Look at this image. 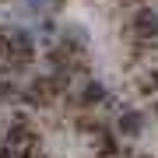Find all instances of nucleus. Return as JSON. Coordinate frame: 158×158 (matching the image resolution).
Wrapping results in <instances>:
<instances>
[{
    "mask_svg": "<svg viewBox=\"0 0 158 158\" xmlns=\"http://www.w3.org/2000/svg\"><path fill=\"white\" fill-rule=\"evenodd\" d=\"M0 49H4V60L14 70H25L32 63L35 46H32V35L25 28H0Z\"/></svg>",
    "mask_w": 158,
    "mask_h": 158,
    "instance_id": "1",
    "label": "nucleus"
},
{
    "mask_svg": "<svg viewBox=\"0 0 158 158\" xmlns=\"http://www.w3.org/2000/svg\"><path fill=\"white\" fill-rule=\"evenodd\" d=\"M134 35L141 42H155L158 39V11L155 7H137L134 11Z\"/></svg>",
    "mask_w": 158,
    "mask_h": 158,
    "instance_id": "2",
    "label": "nucleus"
},
{
    "mask_svg": "<svg viewBox=\"0 0 158 158\" xmlns=\"http://www.w3.org/2000/svg\"><path fill=\"white\" fill-rule=\"evenodd\" d=\"M60 91L63 88H60L56 77H35L32 85H28V102H32V106H49Z\"/></svg>",
    "mask_w": 158,
    "mask_h": 158,
    "instance_id": "3",
    "label": "nucleus"
},
{
    "mask_svg": "<svg viewBox=\"0 0 158 158\" xmlns=\"http://www.w3.org/2000/svg\"><path fill=\"white\" fill-rule=\"evenodd\" d=\"M116 130H119L123 137H130V141H134V137L144 134V116L137 113V109H123V113H119V119H116Z\"/></svg>",
    "mask_w": 158,
    "mask_h": 158,
    "instance_id": "4",
    "label": "nucleus"
},
{
    "mask_svg": "<svg viewBox=\"0 0 158 158\" xmlns=\"http://www.w3.org/2000/svg\"><path fill=\"white\" fill-rule=\"evenodd\" d=\"M102 98H106V85H102V81H88L85 91H81V102L91 106V102H102Z\"/></svg>",
    "mask_w": 158,
    "mask_h": 158,
    "instance_id": "5",
    "label": "nucleus"
},
{
    "mask_svg": "<svg viewBox=\"0 0 158 158\" xmlns=\"http://www.w3.org/2000/svg\"><path fill=\"white\" fill-rule=\"evenodd\" d=\"M137 91H141V95H155L158 91V70H144L141 77H137Z\"/></svg>",
    "mask_w": 158,
    "mask_h": 158,
    "instance_id": "6",
    "label": "nucleus"
},
{
    "mask_svg": "<svg viewBox=\"0 0 158 158\" xmlns=\"http://www.w3.org/2000/svg\"><path fill=\"white\" fill-rule=\"evenodd\" d=\"M11 95H14V85H11V81H4V77H0V102H7Z\"/></svg>",
    "mask_w": 158,
    "mask_h": 158,
    "instance_id": "7",
    "label": "nucleus"
}]
</instances>
